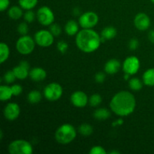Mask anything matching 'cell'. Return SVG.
<instances>
[{"instance_id": "74e56055", "label": "cell", "mask_w": 154, "mask_h": 154, "mask_svg": "<svg viewBox=\"0 0 154 154\" xmlns=\"http://www.w3.org/2000/svg\"><path fill=\"white\" fill-rule=\"evenodd\" d=\"M10 5V0H0V11H4L8 8Z\"/></svg>"}, {"instance_id": "52a82bcc", "label": "cell", "mask_w": 154, "mask_h": 154, "mask_svg": "<svg viewBox=\"0 0 154 154\" xmlns=\"http://www.w3.org/2000/svg\"><path fill=\"white\" fill-rule=\"evenodd\" d=\"M36 18L39 23L43 26H51L54 23L55 17L53 11L48 6H42L38 10Z\"/></svg>"}, {"instance_id": "d6986e66", "label": "cell", "mask_w": 154, "mask_h": 154, "mask_svg": "<svg viewBox=\"0 0 154 154\" xmlns=\"http://www.w3.org/2000/svg\"><path fill=\"white\" fill-rule=\"evenodd\" d=\"M13 96L11 87L7 85H2L0 87V99L2 102L9 100Z\"/></svg>"}, {"instance_id": "44dd1931", "label": "cell", "mask_w": 154, "mask_h": 154, "mask_svg": "<svg viewBox=\"0 0 154 154\" xmlns=\"http://www.w3.org/2000/svg\"><path fill=\"white\" fill-rule=\"evenodd\" d=\"M111 116V112L107 108H100L96 109L93 113V117L98 120H105Z\"/></svg>"}, {"instance_id": "e0dca14e", "label": "cell", "mask_w": 154, "mask_h": 154, "mask_svg": "<svg viewBox=\"0 0 154 154\" xmlns=\"http://www.w3.org/2000/svg\"><path fill=\"white\" fill-rule=\"evenodd\" d=\"M65 32L69 36H73L78 34L79 32V26L75 20H69L65 25Z\"/></svg>"}, {"instance_id": "8992f818", "label": "cell", "mask_w": 154, "mask_h": 154, "mask_svg": "<svg viewBox=\"0 0 154 154\" xmlns=\"http://www.w3.org/2000/svg\"><path fill=\"white\" fill-rule=\"evenodd\" d=\"M63 87L58 83H51L48 84L44 89V96L51 102L59 100L63 96Z\"/></svg>"}, {"instance_id": "ffe728a7", "label": "cell", "mask_w": 154, "mask_h": 154, "mask_svg": "<svg viewBox=\"0 0 154 154\" xmlns=\"http://www.w3.org/2000/svg\"><path fill=\"white\" fill-rule=\"evenodd\" d=\"M8 17L12 20H18L23 15V8L20 6L14 5L8 9Z\"/></svg>"}, {"instance_id": "ba28073f", "label": "cell", "mask_w": 154, "mask_h": 154, "mask_svg": "<svg viewBox=\"0 0 154 154\" xmlns=\"http://www.w3.org/2000/svg\"><path fill=\"white\" fill-rule=\"evenodd\" d=\"M34 39L35 43L42 48H48L51 46L54 43V36L50 31L46 29H42L38 31L35 34Z\"/></svg>"}, {"instance_id": "ac0fdd59", "label": "cell", "mask_w": 154, "mask_h": 154, "mask_svg": "<svg viewBox=\"0 0 154 154\" xmlns=\"http://www.w3.org/2000/svg\"><path fill=\"white\" fill-rule=\"evenodd\" d=\"M117 35V29L114 26H107L104 28L101 32V38L102 41L111 40Z\"/></svg>"}, {"instance_id": "b9f144b4", "label": "cell", "mask_w": 154, "mask_h": 154, "mask_svg": "<svg viewBox=\"0 0 154 154\" xmlns=\"http://www.w3.org/2000/svg\"><path fill=\"white\" fill-rule=\"evenodd\" d=\"M150 1H151L153 3H154V0H150Z\"/></svg>"}, {"instance_id": "4dcf8cb0", "label": "cell", "mask_w": 154, "mask_h": 154, "mask_svg": "<svg viewBox=\"0 0 154 154\" xmlns=\"http://www.w3.org/2000/svg\"><path fill=\"white\" fill-rule=\"evenodd\" d=\"M35 14L34 13V11H32V10H26V11L24 13L23 17L25 20L26 22L27 23H32L33 21L35 20L36 17Z\"/></svg>"}, {"instance_id": "9a60e30c", "label": "cell", "mask_w": 154, "mask_h": 154, "mask_svg": "<svg viewBox=\"0 0 154 154\" xmlns=\"http://www.w3.org/2000/svg\"><path fill=\"white\" fill-rule=\"evenodd\" d=\"M29 76L30 77L32 81H42L43 80H45L47 77V72L44 69L40 67H36L33 68L30 70L29 72Z\"/></svg>"}, {"instance_id": "5b68a950", "label": "cell", "mask_w": 154, "mask_h": 154, "mask_svg": "<svg viewBox=\"0 0 154 154\" xmlns=\"http://www.w3.org/2000/svg\"><path fill=\"white\" fill-rule=\"evenodd\" d=\"M35 41L30 36L22 35L16 42V49L22 55L30 54L35 49Z\"/></svg>"}, {"instance_id": "836d02e7", "label": "cell", "mask_w": 154, "mask_h": 154, "mask_svg": "<svg viewBox=\"0 0 154 154\" xmlns=\"http://www.w3.org/2000/svg\"><path fill=\"white\" fill-rule=\"evenodd\" d=\"M90 154H106V150L102 146H94L89 152Z\"/></svg>"}, {"instance_id": "5bb4252c", "label": "cell", "mask_w": 154, "mask_h": 154, "mask_svg": "<svg viewBox=\"0 0 154 154\" xmlns=\"http://www.w3.org/2000/svg\"><path fill=\"white\" fill-rule=\"evenodd\" d=\"M134 24L137 29L144 31L147 30L150 26V19L147 14L144 13H139L134 19Z\"/></svg>"}, {"instance_id": "e575fe53", "label": "cell", "mask_w": 154, "mask_h": 154, "mask_svg": "<svg viewBox=\"0 0 154 154\" xmlns=\"http://www.w3.org/2000/svg\"><path fill=\"white\" fill-rule=\"evenodd\" d=\"M11 90L14 96H18L22 93L23 87L20 84H14L11 86Z\"/></svg>"}, {"instance_id": "8fae6325", "label": "cell", "mask_w": 154, "mask_h": 154, "mask_svg": "<svg viewBox=\"0 0 154 154\" xmlns=\"http://www.w3.org/2000/svg\"><path fill=\"white\" fill-rule=\"evenodd\" d=\"M20 114V108L17 103L10 102L4 108L3 114L5 119L10 121H13L18 118Z\"/></svg>"}, {"instance_id": "f546056e", "label": "cell", "mask_w": 154, "mask_h": 154, "mask_svg": "<svg viewBox=\"0 0 154 154\" xmlns=\"http://www.w3.org/2000/svg\"><path fill=\"white\" fill-rule=\"evenodd\" d=\"M17 32L21 35H26L29 32V26L27 22H22L18 25Z\"/></svg>"}, {"instance_id": "603a6c76", "label": "cell", "mask_w": 154, "mask_h": 154, "mask_svg": "<svg viewBox=\"0 0 154 154\" xmlns=\"http://www.w3.org/2000/svg\"><path fill=\"white\" fill-rule=\"evenodd\" d=\"M10 55V50L7 44L2 42L0 44V62L3 63L8 59Z\"/></svg>"}, {"instance_id": "2e32d148", "label": "cell", "mask_w": 154, "mask_h": 154, "mask_svg": "<svg viewBox=\"0 0 154 154\" xmlns=\"http://www.w3.org/2000/svg\"><path fill=\"white\" fill-rule=\"evenodd\" d=\"M120 69V63L117 59L108 60L105 65V72L109 75H114L118 72Z\"/></svg>"}, {"instance_id": "d590c367", "label": "cell", "mask_w": 154, "mask_h": 154, "mask_svg": "<svg viewBox=\"0 0 154 154\" xmlns=\"http://www.w3.org/2000/svg\"><path fill=\"white\" fill-rule=\"evenodd\" d=\"M139 46V42L137 38H132L129 42V48L132 51H135Z\"/></svg>"}, {"instance_id": "7402d4cb", "label": "cell", "mask_w": 154, "mask_h": 154, "mask_svg": "<svg viewBox=\"0 0 154 154\" xmlns=\"http://www.w3.org/2000/svg\"><path fill=\"white\" fill-rule=\"evenodd\" d=\"M143 82L145 85L154 86V69H149L143 75Z\"/></svg>"}, {"instance_id": "8d00e7d4", "label": "cell", "mask_w": 154, "mask_h": 154, "mask_svg": "<svg viewBox=\"0 0 154 154\" xmlns=\"http://www.w3.org/2000/svg\"><path fill=\"white\" fill-rule=\"evenodd\" d=\"M105 74L103 72H98L96 75H95V81L99 84H102L105 81Z\"/></svg>"}, {"instance_id": "3957f363", "label": "cell", "mask_w": 154, "mask_h": 154, "mask_svg": "<svg viewBox=\"0 0 154 154\" xmlns=\"http://www.w3.org/2000/svg\"><path fill=\"white\" fill-rule=\"evenodd\" d=\"M76 136V129L69 123L61 125L55 132V139L61 144H70L75 140Z\"/></svg>"}, {"instance_id": "4316f807", "label": "cell", "mask_w": 154, "mask_h": 154, "mask_svg": "<svg viewBox=\"0 0 154 154\" xmlns=\"http://www.w3.org/2000/svg\"><path fill=\"white\" fill-rule=\"evenodd\" d=\"M143 84H144L143 81H141V80L137 78H133L129 80V87L132 90L138 91V90H141L142 89Z\"/></svg>"}, {"instance_id": "30bf717a", "label": "cell", "mask_w": 154, "mask_h": 154, "mask_svg": "<svg viewBox=\"0 0 154 154\" xmlns=\"http://www.w3.org/2000/svg\"><path fill=\"white\" fill-rule=\"evenodd\" d=\"M140 69V60L135 56H130L124 60L123 63V70L126 74L130 75H135Z\"/></svg>"}, {"instance_id": "d6a6232c", "label": "cell", "mask_w": 154, "mask_h": 154, "mask_svg": "<svg viewBox=\"0 0 154 154\" xmlns=\"http://www.w3.org/2000/svg\"><path fill=\"white\" fill-rule=\"evenodd\" d=\"M57 47L59 52H60L61 54H65V53L68 51V48H69L68 43H66L65 41H60V42L57 43Z\"/></svg>"}, {"instance_id": "f35d334b", "label": "cell", "mask_w": 154, "mask_h": 154, "mask_svg": "<svg viewBox=\"0 0 154 154\" xmlns=\"http://www.w3.org/2000/svg\"><path fill=\"white\" fill-rule=\"evenodd\" d=\"M148 39L150 40V42L154 44V30L150 31V32L148 34Z\"/></svg>"}, {"instance_id": "60d3db41", "label": "cell", "mask_w": 154, "mask_h": 154, "mask_svg": "<svg viewBox=\"0 0 154 154\" xmlns=\"http://www.w3.org/2000/svg\"><path fill=\"white\" fill-rule=\"evenodd\" d=\"M110 153L111 154H120V152L116 151V150H113V151H111Z\"/></svg>"}, {"instance_id": "6da1fadb", "label": "cell", "mask_w": 154, "mask_h": 154, "mask_svg": "<svg viewBox=\"0 0 154 154\" xmlns=\"http://www.w3.org/2000/svg\"><path fill=\"white\" fill-rule=\"evenodd\" d=\"M135 106V96L128 91L118 92L113 96L110 102L111 111L120 117H126L133 113Z\"/></svg>"}, {"instance_id": "f1b7e54d", "label": "cell", "mask_w": 154, "mask_h": 154, "mask_svg": "<svg viewBox=\"0 0 154 154\" xmlns=\"http://www.w3.org/2000/svg\"><path fill=\"white\" fill-rule=\"evenodd\" d=\"M3 79L4 81L7 84H12V83L14 82L15 80L17 79L16 76H15L13 70L8 71L3 76Z\"/></svg>"}, {"instance_id": "ab89813d", "label": "cell", "mask_w": 154, "mask_h": 154, "mask_svg": "<svg viewBox=\"0 0 154 154\" xmlns=\"http://www.w3.org/2000/svg\"><path fill=\"white\" fill-rule=\"evenodd\" d=\"M123 124V119L120 118L118 120H116L115 122L113 123V126H120V125Z\"/></svg>"}, {"instance_id": "83f0119b", "label": "cell", "mask_w": 154, "mask_h": 154, "mask_svg": "<svg viewBox=\"0 0 154 154\" xmlns=\"http://www.w3.org/2000/svg\"><path fill=\"white\" fill-rule=\"evenodd\" d=\"M102 102V98L101 95L98 94V93H95L93 94L90 98L89 99V104L91 105L92 107H98L100 105V104Z\"/></svg>"}, {"instance_id": "7c38bea8", "label": "cell", "mask_w": 154, "mask_h": 154, "mask_svg": "<svg viewBox=\"0 0 154 154\" xmlns=\"http://www.w3.org/2000/svg\"><path fill=\"white\" fill-rule=\"evenodd\" d=\"M71 102L77 108H84L89 102L87 94L83 91H76L71 96Z\"/></svg>"}, {"instance_id": "484cf974", "label": "cell", "mask_w": 154, "mask_h": 154, "mask_svg": "<svg viewBox=\"0 0 154 154\" xmlns=\"http://www.w3.org/2000/svg\"><path fill=\"white\" fill-rule=\"evenodd\" d=\"M38 0H18L20 6L24 10H32L38 4Z\"/></svg>"}, {"instance_id": "7a4b0ae2", "label": "cell", "mask_w": 154, "mask_h": 154, "mask_svg": "<svg viewBox=\"0 0 154 154\" xmlns=\"http://www.w3.org/2000/svg\"><path fill=\"white\" fill-rule=\"evenodd\" d=\"M102 42L99 33L92 29H83L76 35L77 47L84 53H93L98 50Z\"/></svg>"}, {"instance_id": "cb8c5ba5", "label": "cell", "mask_w": 154, "mask_h": 154, "mask_svg": "<svg viewBox=\"0 0 154 154\" xmlns=\"http://www.w3.org/2000/svg\"><path fill=\"white\" fill-rule=\"evenodd\" d=\"M42 95L40 91L38 90H32L29 92L27 96V100L29 103L31 104H36L38 103L42 100Z\"/></svg>"}, {"instance_id": "277c9868", "label": "cell", "mask_w": 154, "mask_h": 154, "mask_svg": "<svg viewBox=\"0 0 154 154\" xmlns=\"http://www.w3.org/2000/svg\"><path fill=\"white\" fill-rule=\"evenodd\" d=\"M8 152L11 154H32L33 153V148L29 141L17 139L10 143Z\"/></svg>"}, {"instance_id": "d4e9b609", "label": "cell", "mask_w": 154, "mask_h": 154, "mask_svg": "<svg viewBox=\"0 0 154 154\" xmlns=\"http://www.w3.org/2000/svg\"><path fill=\"white\" fill-rule=\"evenodd\" d=\"M78 132L83 136L87 137L92 135V133L93 132V128L91 125L88 124V123H82L78 127Z\"/></svg>"}, {"instance_id": "1f68e13d", "label": "cell", "mask_w": 154, "mask_h": 154, "mask_svg": "<svg viewBox=\"0 0 154 154\" xmlns=\"http://www.w3.org/2000/svg\"><path fill=\"white\" fill-rule=\"evenodd\" d=\"M50 32H51L54 35V37H55V36H59L61 34L62 29L59 24L54 23H53L51 25V26H50Z\"/></svg>"}, {"instance_id": "9c48e42d", "label": "cell", "mask_w": 154, "mask_h": 154, "mask_svg": "<svg viewBox=\"0 0 154 154\" xmlns=\"http://www.w3.org/2000/svg\"><path fill=\"white\" fill-rule=\"evenodd\" d=\"M99 17L95 12L87 11L81 14L79 17V25L83 29H92L97 25Z\"/></svg>"}, {"instance_id": "4fadbf2b", "label": "cell", "mask_w": 154, "mask_h": 154, "mask_svg": "<svg viewBox=\"0 0 154 154\" xmlns=\"http://www.w3.org/2000/svg\"><path fill=\"white\" fill-rule=\"evenodd\" d=\"M13 71L17 79L24 80L29 75V64L26 60H23L18 66L14 68Z\"/></svg>"}]
</instances>
